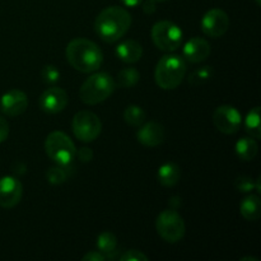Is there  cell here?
Listing matches in <instances>:
<instances>
[{"label": "cell", "instance_id": "19", "mask_svg": "<svg viewBox=\"0 0 261 261\" xmlns=\"http://www.w3.org/2000/svg\"><path fill=\"white\" fill-rule=\"evenodd\" d=\"M257 150H259V145H257L256 140L251 139V138H242L236 144L237 157L245 162L254 160L257 154Z\"/></svg>", "mask_w": 261, "mask_h": 261}, {"label": "cell", "instance_id": "15", "mask_svg": "<svg viewBox=\"0 0 261 261\" xmlns=\"http://www.w3.org/2000/svg\"><path fill=\"white\" fill-rule=\"evenodd\" d=\"M209 55H211V45L204 38L194 37L189 40L184 46V58L189 63H201Z\"/></svg>", "mask_w": 261, "mask_h": 261}, {"label": "cell", "instance_id": "27", "mask_svg": "<svg viewBox=\"0 0 261 261\" xmlns=\"http://www.w3.org/2000/svg\"><path fill=\"white\" fill-rule=\"evenodd\" d=\"M234 186L240 193H251L255 189V182L249 176H240L234 181Z\"/></svg>", "mask_w": 261, "mask_h": 261}, {"label": "cell", "instance_id": "34", "mask_svg": "<svg viewBox=\"0 0 261 261\" xmlns=\"http://www.w3.org/2000/svg\"><path fill=\"white\" fill-rule=\"evenodd\" d=\"M260 180H261V176H259V178H257V180H256V184H255V190H256L257 193H261V182H260Z\"/></svg>", "mask_w": 261, "mask_h": 261}, {"label": "cell", "instance_id": "20", "mask_svg": "<svg viewBox=\"0 0 261 261\" xmlns=\"http://www.w3.org/2000/svg\"><path fill=\"white\" fill-rule=\"evenodd\" d=\"M245 129L254 139L261 138V124H260V107L256 106L247 114L245 120Z\"/></svg>", "mask_w": 261, "mask_h": 261}, {"label": "cell", "instance_id": "26", "mask_svg": "<svg viewBox=\"0 0 261 261\" xmlns=\"http://www.w3.org/2000/svg\"><path fill=\"white\" fill-rule=\"evenodd\" d=\"M41 76H42V81L45 83H56V82L60 79V71L56 69V66L54 65H46L43 66L42 71H41Z\"/></svg>", "mask_w": 261, "mask_h": 261}, {"label": "cell", "instance_id": "22", "mask_svg": "<svg viewBox=\"0 0 261 261\" xmlns=\"http://www.w3.org/2000/svg\"><path fill=\"white\" fill-rule=\"evenodd\" d=\"M140 73L135 68H125L117 74V86L121 88H130L139 82Z\"/></svg>", "mask_w": 261, "mask_h": 261}, {"label": "cell", "instance_id": "21", "mask_svg": "<svg viewBox=\"0 0 261 261\" xmlns=\"http://www.w3.org/2000/svg\"><path fill=\"white\" fill-rule=\"evenodd\" d=\"M124 120L130 126L139 127L140 125L144 124L145 121V112L144 110L137 105H130L124 111Z\"/></svg>", "mask_w": 261, "mask_h": 261}, {"label": "cell", "instance_id": "7", "mask_svg": "<svg viewBox=\"0 0 261 261\" xmlns=\"http://www.w3.org/2000/svg\"><path fill=\"white\" fill-rule=\"evenodd\" d=\"M152 40L160 50L176 51L182 42V31L170 20H160L152 27Z\"/></svg>", "mask_w": 261, "mask_h": 261}, {"label": "cell", "instance_id": "25", "mask_svg": "<svg viewBox=\"0 0 261 261\" xmlns=\"http://www.w3.org/2000/svg\"><path fill=\"white\" fill-rule=\"evenodd\" d=\"M47 181L53 185H60V184L65 182L66 178L69 177L68 172H66V166H54L46 173Z\"/></svg>", "mask_w": 261, "mask_h": 261}, {"label": "cell", "instance_id": "2", "mask_svg": "<svg viewBox=\"0 0 261 261\" xmlns=\"http://www.w3.org/2000/svg\"><path fill=\"white\" fill-rule=\"evenodd\" d=\"M66 60L81 73H93L98 70L103 61L101 48L87 38L71 40L66 46Z\"/></svg>", "mask_w": 261, "mask_h": 261}, {"label": "cell", "instance_id": "12", "mask_svg": "<svg viewBox=\"0 0 261 261\" xmlns=\"http://www.w3.org/2000/svg\"><path fill=\"white\" fill-rule=\"evenodd\" d=\"M27 94L19 89H10L7 93L3 94L2 99H0V109H2L3 114L10 117L22 115L27 110Z\"/></svg>", "mask_w": 261, "mask_h": 261}, {"label": "cell", "instance_id": "3", "mask_svg": "<svg viewBox=\"0 0 261 261\" xmlns=\"http://www.w3.org/2000/svg\"><path fill=\"white\" fill-rule=\"evenodd\" d=\"M186 63L177 55H165L155 66V83L162 89L177 88L186 75Z\"/></svg>", "mask_w": 261, "mask_h": 261}, {"label": "cell", "instance_id": "1", "mask_svg": "<svg viewBox=\"0 0 261 261\" xmlns=\"http://www.w3.org/2000/svg\"><path fill=\"white\" fill-rule=\"evenodd\" d=\"M132 25V15L121 7L106 8L97 15L94 20V30L105 42H116L124 37Z\"/></svg>", "mask_w": 261, "mask_h": 261}, {"label": "cell", "instance_id": "4", "mask_svg": "<svg viewBox=\"0 0 261 261\" xmlns=\"http://www.w3.org/2000/svg\"><path fill=\"white\" fill-rule=\"evenodd\" d=\"M114 78L107 73H96L89 76L79 89L81 101L86 105H98L106 101L115 91Z\"/></svg>", "mask_w": 261, "mask_h": 261}, {"label": "cell", "instance_id": "18", "mask_svg": "<svg viewBox=\"0 0 261 261\" xmlns=\"http://www.w3.org/2000/svg\"><path fill=\"white\" fill-rule=\"evenodd\" d=\"M241 216L247 221H256L261 216L260 198L257 195H249L242 200L240 205Z\"/></svg>", "mask_w": 261, "mask_h": 261}, {"label": "cell", "instance_id": "13", "mask_svg": "<svg viewBox=\"0 0 261 261\" xmlns=\"http://www.w3.org/2000/svg\"><path fill=\"white\" fill-rule=\"evenodd\" d=\"M68 94L59 87H51L40 96V107L47 114L61 112L68 105Z\"/></svg>", "mask_w": 261, "mask_h": 261}, {"label": "cell", "instance_id": "28", "mask_svg": "<svg viewBox=\"0 0 261 261\" xmlns=\"http://www.w3.org/2000/svg\"><path fill=\"white\" fill-rule=\"evenodd\" d=\"M121 261H148L147 255L143 254L142 251H138V250H129L125 254H122L120 256Z\"/></svg>", "mask_w": 261, "mask_h": 261}, {"label": "cell", "instance_id": "35", "mask_svg": "<svg viewBox=\"0 0 261 261\" xmlns=\"http://www.w3.org/2000/svg\"><path fill=\"white\" fill-rule=\"evenodd\" d=\"M240 261H259V260L255 259V257H242Z\"/></svg>", "mask_w": 261, "mask_h": 261}, {"label": "cell", "instance_id": "8", "mask_svg": "<svg viewBox=\"0 0 261 261\" xmlns=\"http://www.w3.org/2000/svg\"><path fill=\"white\" fill-rule=\"evenodd\" d=\"M71 129L74 135L82 142H93L98 138L102 130V122L96 114L91 111H79L74 115Z\"/></svg>", "mask_w": 261, "mask_h": 261}, {"label": "cell", "instance_id": "30", "mask_svg": "<svg viewBox=\"0 0 261 261\" xmlns=\"http://www.w3.org/2000/svg\"><path fill=\"white\" fill-rule=\"evenodd\" d=\"M8 135H9V124L7 122V120L0 116V143L5 142Z\"/></svg>", "mask_w": 261, "mask_h": 261}, {"label": "cell", "instance_id": "33", "mask_svg": "<svg viewBox=\"0 0 261 261\" xmlns=\"http://www.w3.org/2000/svg\"><path fill=\"white\" fill-rule=\"evenodd\" d=\"M122 4L126 5V7H130V8H135L138 7L139 4H142L143 0H121Z\"/></svg>", "mask_w": 261, "mask_h": 261}, {"label": "cell", "instance_id": "14", "mask_svg": "<svg viewBox=\"0 0 261 261\" xmlns=\"http://www.w3.org/2000/svg\"><path fill=\"white\" fill-rule=\"evenodd\" d=\"M137 138L139 143L149 148L158 147L165 140V127L155 121H149L144 125H140L138 130Z\"/></svg>", "mask_w": 261, "mask_h": 261}, {"label": "cell", "instance_id": "9", "mask_svg": "<svg viewBox=\"0 0 261 261\" xmlns=\"http://www.w3.org/2000/svg\"><path fill=\"white\" fill-rule=\"evenodd\" d=\"M242 117L239 110L233 106H219L213 114V124L223 134H234L241 126Z\"/></svg>", "mask_w": 261, "mask_h": 261}, {"label": "cell", "instance_id": "24", "mask_svg": "<svg viewBox=\"0 0 261 261\" xmlns=\"http://www.w3.org/2000/svg\"><path fill=\"white\" fill-rule=\"evenodd\" d=\"M212 76H213V69L211 66H203V68L196 69V70H194L190 74V76H189V83L194 87L200 86V84H204L205 82H208Z\"/></svg>", "mask_w": 261, "mask_h": 261}, {"label": "cell", "instance_id": "5", "mask_svg": "<svg viewBox=\"0 0 261 261\" xmlns=\"http://www.w3.org/2000/svg\"><path fill=\"white\" fill-rule=\"evenodd\" d=\"M45 150L48 157L59 166H70L76 154L73 140L63 132H53L47 135Z\"/></svg>", "mask_w": 261, "mask_h": 261}, {"label": "cell", "instance_id": "29", "mask_svg": "<svg viewBox=\"0 0 261 261\" xmlns=\"http://www.w3.org/2000/svg\"><path fill=\"white\" fill-rule=\"evenodd\" d=\"M76 154H78L79 161H81V162H83V163L91 162L92 158H93V152H92L91 148H87V147L81 148V149L76 152Z\"/></svg>", "mask_w": 261, "mask_h": 261}, {"label": "cell", "instance_id": "6", "mask_svg": "<svg viewBox=\"0 0 261 261\" xmlns=\"http://www.w3.org/2000/svg\"><path fill=\"white\" fill-rule=\"evenodd\" d=\"M155 229L166 242L176 244L185 234V222L176 209H166L157 217Z\"/></svg>", "mask_w": 261, "mask_h": 261}, {"label": "cell", "instance_id": "31", "mask_svg": "<svg viewBox=\"0 0 261 261\" xmlns=\"http://www.w3.org/2000/svg\"><path fill=\"white\" fill-rule=\"evenodd\" d=\"M83 261H105L106 260V256H105L102 252L98 251H91L88 254H86L83 256Z\"/></svg>", "mask_w": 261, "mask_h": 261}, {"label": "cell", "instance_id": "11", "mask_svg": "<svg viewBox=\"0 0 261 261\" xmlns=\"http://www.w3.org/2000/svg\"><path fill=\"white\" fill-rule=\"evenodd\" d=\"M23 186L19 180L13 176L0 178V206L10 209L17 205L22 199Z\"/></svg>", "mask_w": 261, "mask_h": 261}, {"label": "cell", "instance_id": "37", "mask_svg": "<svg viewBox=\"0 0 261 261\" xmlns=\"http://www.w3.org/2000/svg\"><path fill=\"white\" fill-rule=\"evenodd\" d=\"M154 2H167V0H154Z\"/></svg>", "mask_w": 261, "mask_h": 261}, {"label": "cell", "instance_id": "17", "mask_svg": "<svg viewBox=\"0 0 261 261\" xmlns=\"http://www.w3.org/2000/svg\"><path fill=\"white\" fill-rule=\"evenodd\" d=\"M158 181L166 188H172L180 181L181 170L176 163L167 162L162 165L158 170Z\"/></svg>", "mask_w": 261, "mask_h": 261}, {"label": "cell", "instance_id": "16", "mask_svg": "<svg viewBox=\"0 0 261 261\" xmlns=\"http://www.w3.org/2000/svg\"><path fill=\"white\" fill-rule=\"evenodd\" d=\"M116 55L124 63H137L143 55V47L138 41L126 40L116 47Z\"/></svg>", "mask_w": 261, "mask_h": 261}, {"label": "cell", "instance_id": "32", "mask_svg": "<svg viewBox=\"0 0 261 261\" xmlns=\"http://www.w3.org/2000/svg\"><path fill=\"white\" fill-rule=\"evenodd\" d=\"M143 10L147 14H152V13L155 12V2L154 0H147L143 5Z\"/></svg>", "mask_w": 261, "mask_h": 261}, {"label": "cell", "instance_id": "10", "mask_svg": "<svg viewBox=\"0 0 261 261\" xmlns=\"http://www.w3.org/2000/svg\"><path fill=\"white\" fill-rule=\"evenodd\" d=\"M229 28V18L224 10L214 8L208 10L201 19V30L213 38L222 37Z\"/></svg>", "mask_w": 261, "mask_h": 261}, {"label": "cell", "instance_id": "36", "mask_svg": "<svg viewBox=\"0 0 261 261\" xmlns=\"http://www.w3.org/2000/svg\"><path fill=\"white\" fill-rule=\"evenodd\" d=\"M255 2H256L257 5H261V0H255Z\"/></svg>", "mask_w": 261, "mask_h": 261}, {"label": "cell", "instance_id": "23", "mask_svg": "<svg viewBox=\"0 0 261 261\" xmlns=\"http://www.w3.org/2000/svg\"><path fill=\"white\" fill-rule=\"evenodd\" d=\"M117 240L114 233L111 232H102L97 239V247H98L99 252L103 255H110L116 250Z\"/></svg>", "mask_w": 261, "mask_h": 261}]
</instances>
